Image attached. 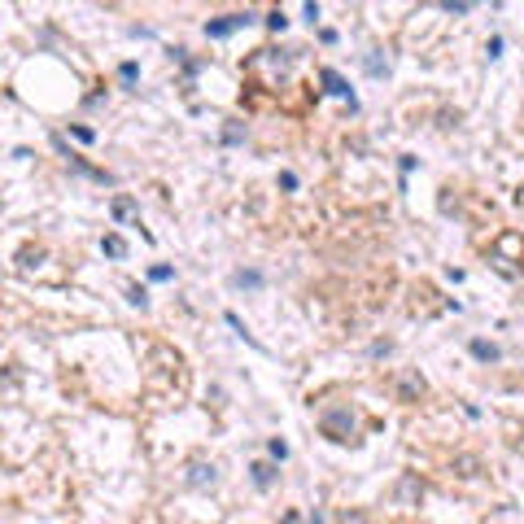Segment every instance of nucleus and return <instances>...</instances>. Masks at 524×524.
Masks as SVG:
<instances>
[{"label":"nucleus","instance_id":"4468645a","mask_svg":"<svg viewBox=\"0 0 524 524\" xmlns=\"http://www.w3.org/2000/svg\"><path fill=\"white\" fill-rule=\"evenodd\" d=\"M267 450H271V459H280V463H284V459H289V446H284V442H280V437H271V446H267Z\"/></svg>","mask_w":524,"mask_h":524},{"label":"nucleus","instance_id":"1a4fd4ad","mask_svg":"<svg viewBox=\"0 0 524 524\" xmlns=\"http://www.w3.org/2000/svg\"><path fill=\"white\" fill-rule=\"evenodd\" d=\"M101 249H105V254H110V258H127V241H123V236H118V232L101 236Z\"/></svg>","mask_w":524,"mask_h":524},{"label":"nucleus","instance_id":"9d476101","mask_svg":"<svg viewBox=\"0 0 524 524\" xmlns=\"http://www.w3.org/2000/svg\"><path fill=\"white\" fill-rule=\"evenodd\" d=\"M232 289H262V276H258V271H236Z\"/></svg>","mask_w":524,"mask_h":524},{"label":"nucleus","instance_id":"f8f14e48","mask_svg":"<svg viewBox=\"0 0 524 524\" xmlns=\"http://www.w3.org/2000/svg\"><path fill=\"white\" fill-rule=\"evenodd\" d=\"M118 79H123L127 88H131V83L140 79V70H136V62H123V66H118Z\"/></svg>","mask_w":524,"mask_h":524},{"label":"nucleus","instance_id":"f3484780","mask_svg":"<svg viewBox=\"0 0 524 524\" xmlns=\"http://www.w3.org/2000/svg\"><path fill=\"white\" fill-rule=\"evenodd\" d=\"M267 27H271V31H284V27H289V18L276 9V14H267Z\"/></svg>","mask_w":524,"mask_h":524},{"label":"nucleus","instance_id":"39448f33","mask_svg":"<svg viewBox=\"0 0 524 524\" xmlns=\"http://www.w3.org/2000/svg\"><path fill=\"white\" fill-rule=\"evenodd\" d=\"M468 350H472V359H481V363H498V359H503V350H498L494 341H481V337H476Z\"/></svg>","mask_w":524,"mask_h":524},{"label":"nucleus","instance_id":"f257e3e1","mask_svg":"<svg viewBox=\"0 0 524 524\" xmlns=\"http://www.w3.org/2000/svg\"><path fill=\"white\" fill-rule=\"evenodd\" d=\"M319 428H324L328 442H354V415H350V407L324 411V415H319Z\"/></svg>","mask_w":524,"mask_h":524},{"label":"nucleus","instance_id":"7ed1b4c3","mask_svg":"<svg viewBox=\"0 0 524 524\" xmlns=\"http://www.w3.org/2000/svg\"><path fill=\"white\" fill-rule=\"evenodd\" d=\"M214 481H219V468H214V463H206V459L188 463V485H193V490H210Z\"/></svg>","mask_w":524,"mask_h":524},{"label":"nucleus","instance_id":"9b49d317","mask_svg":"<svg viewBox=\"0 0 524 524\" xmlns=\"http://www.w3.org/2000/svg\"><path fill=\"white\" fill-rule=\"evenodd\" d=\"M367 75H385V70H389V62H385V57H380V53H372V57H367Z\"/></svg>","mask_w":524,"mask_h":524},{"label":"nucleus","instance_id":"423d86ee","mask_svg":"<svg viewBox=\"0 0 524 524\" xmlns=\"http://www.w3.org/2000/svg\"><path fill=\"white\" fill-rule=\"evenodd\" d=\"M110 214H114L118 223L136 219V201H131V197H114V201H110Z\"/></svg>","mask_w":524,"mask_h":524},{"label":"nucleus","instance_id":"f03ea898","mask_svg":"<svg viewBox=\"0 0 524 524\" xmlns=\"http://www.w3.org/2000/svg\"><path fill=\"white\" fill-rule=\"evenodd\" d=\"M254 22V14H228V18H219V22H206V35L210 40H223V35H232V31H241V27H249Z\"/></svg>","mask_w":524,"mask_h":524},{"label":"nucleus","instance_id":"dca6fc26","mask_svg":"<svg viewBox=\"0 0 524 524\" xmlns=\"http://www.w3.org/2000/svg\"><path fill=\"white\" fill-rule=\"evenodd\" d=\"M149 280H158V284H166V280H175V271H171V267H149Z\"/></svg>","mask_w":524,"mask_h":524},{"label":"nucleus","instance_id":"6ab92c4d","mask_svg":"<svg viewBox=\"0 0 524 524\" xmlns=\"http://www.w3.org/2000/svg\"><path fill=\"white\" fill-rule=\"evenodd\" d=\"M280 188H289V193H293V188H297V175H293V171H284V175H280Z\"/></svg>","mask_w":524,"mask_h":524},{"label":"nucleus","instance_id":"20e7f679","mask_svg":"<svg viewBox=\"0 0 524 524\" xmlns=\"http://www.w3.org/2000/svg\"><path fill=\"white\" fill-rule=\"evenodd\" d=\"M319 79H324V88L332 92V97H341V101H350V110H359V101H354V92H350V83H345V79L337 75V70H324V75H319Z\"/></svg>","mask_w":524,"mask_h":524},{"label":"nucleus","instance_id":"a211bd4d","mask_svg":"<svg viewBox=\"0 0 524 524\" xmlns=\"http://www.w3.org/2000/svg\"><path fill=\"white\" fill-rule=\"evenodd\" d=\"M127 297H131V302H136V306H145V302H149V293L140 289V284H131V289H127Z\"/></svg>","mask_w":524,"mask_h":524},{"label":"nucleus","instance_id":"ddd939ff","mask_svg":"<svg viewBox=\"0 0 524 524\" xmlns=\"http://www.w3.org/2000/svg\"><path fill=\"white\" fill-rule=\"evenodd\" d=\"M223 140H228V145H241V140H245V127H241V123L223 127Z\"/></svg>","mask_w":524,"mask_h":524},{"label":"nucleus","instance_id":"0eeeda50","mask_svg":"<svg viewBox=\"0 0 524 524\" xmlns=\"http://www.w3.org/2000/svg\"><path fill=\"white\" fill-rule=\"evenodd\" d=\"M249 472H254V485H258V490H271V485H276V468H271V463H254Z\"/></svg>","mask_w":524,"mask_h":524},{"label":"nucleus","instance_id":"2eb2a0df","mask_svg":"<svg viewBox=\"0 0 524 524\" xmlns=\"http://www.w3.org/2000/svg\"><path fill=\"white\" fill-rule=\"evenodd\" d=\"M402 393H407V398H415V393H424V380L407 376V380H402Z\"/></svg>","mask_w":524,"mask_h":524},{"label":"nucleus","instance_id":"6e6552de","mask_svg":"<svg viewBox=\"0 0 524 524\" xmlns=\"http://www.w3.org/2000/svg\"><path fill=\"white\" fill-rule=\"evenodd\" d=\"M420 494H424V485L415 481V476H402V481H398V498H402V503H415Z\"/></svg>","mask_w":524,"mask_h":524}]
</instances>
